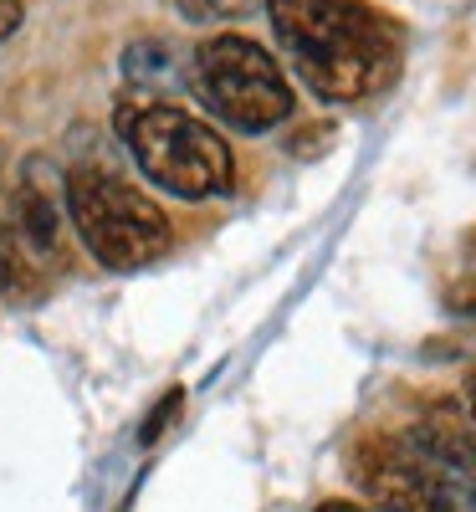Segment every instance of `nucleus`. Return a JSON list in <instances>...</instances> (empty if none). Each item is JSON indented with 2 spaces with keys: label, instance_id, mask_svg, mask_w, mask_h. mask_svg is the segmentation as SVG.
Wrapping results in <instances>:
<instances>
[{
  "label": "nucleus",
  "instance_id": "obj_10",
  "mask_svg": "<svg viewBox=\"0 0 476 512\" xmlns=\"http://www.w3.org/2000/svg\"><path fill=\"white\" fill-rule=\"evenodd\" d=\"M180 16L185 21H231V16H246V0H180Z\"/></svg>",
  "mask_w": 476,
  "mask_h": 512
},
{
  "label": "nucleus",
  "instance_id": "obj_1",
  "mask_svg": "<svg viewBox=\"0 0 476 512\" xmlns=\"http://www.w3.org/2000/svg\"><path fill=\"white\" fill-rule=\"evenodd\" d=\"M272 31L302 88L323 103H359L400 77V26L359 0H267Z\"/></svg>",
  "mask_w": 476,
  "mask_h": 512
},
{
  "label": "nucleus",
  "instance_id": "obj_7",
  "mask_svg": "<svg viewBox=\"0 0 476 512\" xmlns=\"http://www.w3.org/2000/svg\"><path fill=\"white\" fill-rule=\"evenodd\" d=\"M16 216H21V231H26V241H31V246L47 251V246L57 241V205H52V195H47V190H41V180H36V175H26V180H21V190H16Z\"/></svg>",
  "mask_w": 476,
  "mask_h": 512
},
{
  "label": "nucleus",
  "instance_id": "obj_14",
  "mask_svg": "<svg viewBox=\"0 0 476 512\" xmlns=\"http://www.w3.org/2000/svg\"><path fill=\"white\" fill-rule=\"evenodd\" d=\"M313 512H379V507H369V502H343V497H333V502H318Z\"/></svg>",
  "mask_w": 476,
  "mask_h": 512
},
{
  "label": "nucleus",
  "instance_id": "obj_15",
  "mask_svg": "<svg viewBox=\"0 0 476 512\" xmlns=\"http://www.w3.org/2000/svg\"><path fill=\"white\" fill-rule=\"evenodd\" d=\"M471 420H476V379H471Z\"/></svg>",
  "mask_w": 476,
  "mask_h": 512
},
{
  "label": "nucleus",
  "instance_id": "obj_4",
  "mask_svg": "<svg viewBox=\"0 0 476 512\" xmlns=\"http://www.w3.org/2000/svg\"><path fill=\"white\" fill-rule=\"evenodd\" d=\"M195 88L205 108L241 128V134H267L292 113V88L277 67V57L251 36H210L195 52Z\"/></svg>",
  "mask_w": 476,
  "mask_h": 512
},
{
  "label": "nucleus",
  "instance_id": "obj_5",
  "mask_svg": "<svg viewBox=\"0 0 476 512\" xmlns=\"http://www.w3.org/2000/svg\"><path fill=\"white\" fill-rule=\"evenodd\" d=\"M349 472L364 487L369 507H379V512H436L425 472H420V461L405 441H389V436L364 441L349 461Z\"/></svg>",
  "mask_w": 476,
  "mask_h": 512
},
{
  "label": "nucleus",
  "instance_id": "obj_8",
  "mask_svg": "<svg viewBox=\"0 0 476 512\" xmlns=\"http://www.w3.org/2000/svg\"><path fill=\"white\" fill-rule=\"evenodd\" d=\"M123 72L134 77V82H159V77H169V47H164V41H159V47H154V41H139V47L123 57Z\"/></svg>",
  "mask_w": 476,
  "mask_h": 512
},
{
  "label": "nucleus",
  "instance_id": "obj_11",
  "mask_svg": "<svg viewBox=\"0 0 476 512\" xmlns=\"http://www.w3.org/2000/svg\"><path fill=\"white\" fill-rule=\"evenodd\" d=\"M328 144H333V128H328V123H308L297 139H287V149H292L297 159H318V154H328Z\"/></svg>",
  "mask_w": 476,
  "mask_h": 512
},
{
  "label": "nucleus",
  "instance_id": "obj_13",
  "mask_svg": "<svg viewBox=\"0 0 476 512\" xmlns=\"http://www.w3.org/2000/svg\"><path fill=\"white\" fill-rule=\"evenodd\" d=\"M21 0H0V41H11L16 31H21Z\"/></svg>",
  "mask_w": 476,
  "mask_h": 512
},
{
  "label": "nucleus",
  "instance_id": "obj_12",
  "mask_svg": "<svg viewBox=\"0 0 476 512\" xmlns=\"http://www.w3.org/2000/svg\"><path fill=\"white\" fill-rule=\"evenodd\" d=\"M180 405H185V395H180V390H169V395H164V405H154V415H149V425H144V446H154V441L169 431V425H175Z\"/></svg>",
  "mask_w": 476,
  "mask_h": 512
},
{
  "label": "nucleus",
  "instance_id": "obj_9",
  "mask_svg": "<svg viewBox=\"0 0 476 512\" xmlns=\"http://www.w3.org/2000/svg\"><path fill=\"white\" fill-rule=\"evenodd\" d=\"M0 287H6V292H26V287H31V272H26V262H21V251L11 246L6 226H0Z\"/></svg>",
  "mask_w": 476,
  "mask_h": 512
},
{
  "label": "nucleus",
  "instance_id": "obj_2",
  "mask_svg": "<svg viewBox=\"0 0 476 512\" xmlns=\"http://www.w3.org/2000/svg\"><path fill=\"white\" fill-rule=\"evenodd\" d=\"M118 128H123V144L134 154V164L159 190L180 195V200H215V195L236 190L231 144L195 113L175 103H139V108L118 113Z\"/></svg>",
  "mask_w": 476,
  "mask_h": 512
},
{
  "label": "nucleus",
  "instance_id": "obj_6",
  "mask_svg": "<svg viewBox=\"0 0 476 512\" xmlns=\"http://www.w3.org/2000/svg\"><path fill=\"white\" fill-rule=\"evenodd\" d=\"M415 451V446H410ZM436 512H476V456H436L415 451Z\"/></svg>",
  "mask_w": 476,
  "mask_h": 512
},
{
  "label": "nucleus",
  "instance_id": "obj_3",
  "mask_svg": "<svg viewBox=\"0 0 476 512\" xmlns=\"http://www.w3.org/2000/svg\"><path fill=\"white\" fill-rule=\"evenodd\" d=\"M67 216H72L82 246L113 272L149 267L154 256L169 251L164 210L144 190L108 175V169H77L67 180Z\"/></svg>",
  "mask_w": 476,
  "mask_h": 512
}]
</instances>
